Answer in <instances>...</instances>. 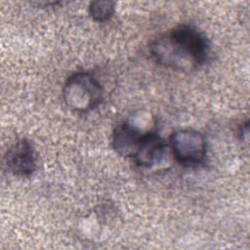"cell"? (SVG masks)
Segmentation results:
<instances>
[{
	"label": "cell",
	"mask_w": 250,
	"mask_h": 250,
	"mask_svg": "<svg viewBox=\"0 0 250 250\" xmlns=\"http://www.w3.org/2000/svg\"><path fill=\"white\" fill-rule=\"evenodd\" d=\"M210 42L202 31L190 24H180L156 38L149 53L158 64L177 69H193L208 59Z\"/></svg>",
	"instance_id": "1"
},
{
	"label": "cell",
	"mask_w": 250,
	"mask_h": 250,
	"mask_svg": "<svg viewBox=\"0 0 250 250\" xmlns=\"http://www.w3.org/2000/svg\"><path fill=\"white\" fill-rule=\"evenodd\" d=\"M63 102L77 112H88L97 108L104 100V88L98 79L86 71L71 74L62 88Z\"/></svg>",
	"instance_id": "2"
},
{
	"label": "cell",
	"mask_w": 250,
	"mask_h": 250,
	"mask_svg": "<svg viewBox=\"0 0 250 250\" xmlns=\"http://www.w3.org/2000/svg\"><path fill=\"white\" fill-rule=\"evenodd\" d=\"M171 151L177 162L185 166H198L207 155V143L204 136L192 129L175 131L170 136Z\"/></svg>",
	"instance_id": "3"
},
{
	"label": "cell",
	"mask_w": 250,
	"mask_h": 250,
	"mask_svg": "<svg viewBox=\"0 0 250 250\" xmlns=\"http://www.w3.org/2000/svg\"><path fill=\"white\" fill-rule=\"evenodd\" d=\"M5 165L15 176L27 178L37 168V159L34 147L26 139L14 143L6 151Z\"/></svg>",
	"instance_id": "4"
},
{
	"label": "cell",
	"mask_w": 250,
	"mask_h": 250,
	"mask_svg": "<svg viewBox=\"0 0 250 250\" xmlns=\"http://www.w3.org/2000/svg\"><path fill=\"white\" fill-rule=\"evenodd\" d=\"M144 135V133L132 124L128 122L120 123L112 133V148L122 157L133 158L142 143Z\"/></svg>",
	"instance_id": "5"
},
{
	"label": "cell",
	"mask_w": 250,
	"mask_h": 250,
	"mask_svg": "<svg viewBox=\"0 0 250 250\" xmlns=\"http://www.w3.org/2000/svg\"><path fill=\"white\" fill-rule=\"evenodd\" d=\"M165 151L166 145L156 133H145L142 143L133 158L140 167L149 169L162 162Z\"/></svg>",
	"instance_id": "6"
},
{
	"label": "cell",
	"mask_w": 250,
	"mask_h": 250,
	"mask_svg": "<svg viewBox=\"0 0 250 250\" xmlns=\"http://www.w3.org/2000/svg\"><path fill=\"white\" fill-rule=\"evenodd\" d=\"M93 21L104 22L112 18L115 12V3L112 1H92L88 8Z\"/></svg>",
	"instance_id": "7"
}]
</instances>
